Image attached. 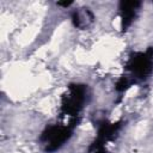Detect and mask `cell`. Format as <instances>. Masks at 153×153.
I'll list each match as a JSON object with an SVG mask.
<instances>
[{"instance_id":"5","label":"cell","mask_w":153,"mask_h":153,"mask_svg":"<svg viewBox=\"0 0 153 153\" xmlns=\"http://www.w3.org/2000/svg\"><path fill=\"white\" fill-rule=\"evenodd\" d=\"M141 6L140 1H121L118 10H120V18H121V27L122 31H127L131 23L135 20L139 8Z\"/></svg>"},{"instance_id":"1","label":"cell","mask_w":153,"mask_h":153,"mask_svg":"<svg viewBox=\"0 0 153 153\" xmlns=\"http://www.w3.org/2000/svg\"><path fill=\"white\" fill-rule=\"evenodd\" d=\"M124 71L126 74L116 84V91L118 92H123L131 85L142 82L149 78L153 72V48L133 53L126 63Z\"/></svg>"},{"instance_id":"7","label":"cell","mask_w":153,"mask_h":153,"mask_svg":"<svg viewBox=\"0 0 153 153\" xmlns=\"http://www.w3.org/2000/svg\"><path fill=\"white\" fill-rule=\"evenodd\" d=\"M59 6H63V7H68L72 5V1H68V2H57Z\"/></svg>"},{"instance_id":"6","label":"cell","mask_w":153,"mask_h":153,"mask_svg":"<svg viewBox=\"0 0 153 153\" xmlns=\"http://www.w3.org/2000/svg\"><path fill=\"white\" fill-rule=\"evenodd\" d=\"M71 19L73 25L76 29L85 30V29H88L94 23V14L91 11V8L86 6H81L72 11Z\"/></svg>"},{"instance_id":"4","label":"cell","mask_w":153,"mask_h":153,"mask_svg":"<svg viewBox=\"0 0 153 153\" xmlns=\"http://www.w3.org/2000/svg\"><path fill=\"white\" fill-rule=\"evenodd\" d=\"M121 128L120 123H100L98 127V133L93 142L90 145L87 153H108L106 152V142L110 141L115 134Z\"/></svg>"},{"instance_id":"2","label":"cell","mask_w":153,"mask_h":153,"mask_svg":"<svg viewBox=\"0 0 153 153\" xmlns=\"http://www.w3.org/2000/svg\"><path fill=\"white\" fill-rule=\"evenodd\" d=\"M76 121L49 124L39 136V143L45 153H54L60 149L73 135Z\"/></svg>"},{"instance_id":"3","label":"cell","mask_w":153,"mask_h":153,"mask_svg":"<svg viewBox=\"0 0 153 153\" xmlns=\"http://www.w3.org/2000/svg\"><path fill=\"white\" fill-rule=\"evenodd\" d=\"M88 98V88L84 84H71L61 97V116L68 120H76Z\"/></svg>"}]
</instances>
